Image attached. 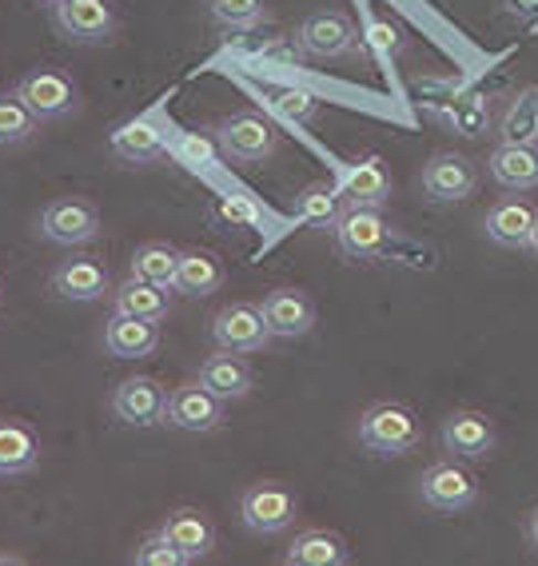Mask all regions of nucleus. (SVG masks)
Returning <instances> with one entry per match:
<instances>
[{"instance_id":"f257e3e1","label":"nucleus","mask_w":538,"mask_h":566,"mask_svg":"<svg viewBox=\"0 0 538 566\" xmlns=\"http://www.w3.org/2000/svg\"><path fill=\"white\" fill-rule=\"evenodd\" d=\"M359 443L371 451V455L395 459L415 451L423 443V423L419 415L403 403H371L363 415H359Z\"/></svg>"},{"instance_id":"f03ea898","label":"nucleus","mask_w":538,"mask_h":566,"mask_svg":"<svg viewBox=\"0 0 538 566\" xmlns=\"http://www.w3.org/2000/svg\"><path fill=\"white\" fill-rule=\"evenodd\" d=\"M419 96H423V108L435 116L439 124H447L458 136H483L487 132V101L471 88H458L455 81H443V76H426L419 84Z\"/></svg>"},{"instance_id":"7ed1b4c3","label":"nucleus","mask_w":538,"mask_h":566,"mask_svg":"<svg viewBox=\"0 0 538 566\" xmlns=\"http://www.w3.org/2000/svg\"><path fill=\"white\" fill-rule=\"evenodd\" d=\"M215 140H220V153L235 164H264L279 148V132L260 116V112H232L220 120L215 128Z\"/></svg>"},{"instance_id":"20e7f679","label":"nucleus","mask_w":538,"mask_h":566,"mask_svg":"<svg viewBox=\"0 0 538 566\" xmlns=\"http://www.w3.org/2000/svg\"><path fill=\"white\" fill-rule=\"evenodd\" d=\"M52 21L72 44H108L120 29L113 0H61L52 4Z\"/></svg>"},{"instance_id":"39448f33","label":"nucleus","mask_w":538,"mask_h":566,"mask_svg":"<svg viewBox=\"0 0 538 566\" xmlns=\"http://www.w3.org/2000/svg\"><path fill=\"white\" fill-rule=\"evenodd\" d=\"M419 495L431 511L439 515H463L471 511L478 499V483L467 467L455 463V459H443V463H431L419 479Z\"/></svg>"},{"instance_id":"423d86ee","label":"nucleus","mask_w":538,"mask_h":566,"mask_svg":"<svg viewBox=\"0 0 538 566\" xmlns=\"http://www.w3.org/2000/svg\"><path fill=\"white\" fill-rule=\"evenodd\" d=\"M41 235L56 248H81L101 235V212L84 196H61L41 212Z\"/></svg>"},{"instance_id":"0eeeda50","label":"nucleus","mask_w":538,"mask_h":566,"mask_svg":"<svg viewBox=\"0 0 538 566\" xmlns=\"http://www.w3.org/2000/svg\"><path fill=\"white\" fill-rule=\"evenodd\" d=\"M299 515V499L284 483H252L240 499V518L255 535H279Z\"/></svg>"},{"instance_id":"6e6552de","label":"nucleus","mask_w":538,"mask_h":566,"mask_svg":"<svg viewBox=\"0 0 538 566\" xmlns=\"http://www.w3.org/2000/svg\"><path fill=\"white\" fill-rule=\"evenodd\" d=\"M299 49L307 56H319V61H339V56H351L359 49V29L347 12L319 9L299 24Z\"/></svg>"},{"instance_id":"1a4fd4ad","label":"nucleus","mask_w":538,"mask_h":566,"mask_svg":"<svg viewBox=\"0 0 538 566\" xmlns=\"http://www.w3.org/2000/svg\"><path fill=\"white\" fill-rule=\"evenodd\" d=\"M17 92H21V101L29 104L41 120H64V116H72V112L81 108V92H76L72 76L61 69H49V64L32 69L29 76L17 84Z\"/></svg>"},{"instance_id":"9d476101","label":"nucleus","mask_w":538,"mask_h":566,"mask_svg":"<svg viewBox=\"0 0 538 566\" xmlns=\"http://www.w3.org/2000/svg\"><path fill=\"white\" fill-rule=\"evenodd\" d=\"M163 423L176 427V431H192V436H203V431H215L224 423V399L215 391L192 379V384L172 387L168 395V411H163Z\"/></svg>"},{"instance_id":"9b49d317","label":"nucleus","mask_w":538,"mask_h":566,"mask_svg":"<svg viewBox=\"0 0 538 566\" xmlns=\"http://www.w3.org/2000/svg\"><path fill=\"white\" fill-rule=\"evenodd\" d=\"M336 240L339 252L347 260H376L387 252V240H391V228H387L383 212L379 208H359V203H347V212L336 223Z\"/></svg>"},{"instance_id":"f8f14e48","label":"nucleus","mask_w":538,"mask_h":566,"mask_svg":"<svg viewBox=\"0 0 538 566\" xmlns=\"http://www.w3.org/2000/svg\"><path fill=\"white\" fill-rule=\"evenodd\" d=\"M168 387L152 375H133V379H124L116 384L113 391V411L120 423L128 427H156L163 423V411H168Z\"/></svg>"},{"instance_id":"ddd939ff","label":"nucleus","mask_w":538,"mask_h":566,"mask_svg":"<svg viewBox=\"0 0 538 566\" xmlns=\"http://www.w3.org/2000/svg\"><path fill=\"white\" fill-rule=\"evenodd\" d=\"M212 339L224 352L252 355V352H264L272 332H267L264 312L255 304H228L212 315Z\"/></svg>"},{"instance_id":"4468645a","label":"nucleus","mask_w":538,"mask_h":566,"mask_svg":"<svg viewBox=\"0 0 538 566\" xmlns=\"http://www.w3.org/2000/svg\"><path fill=\"white\" fill-rule=\"evenodd\" d=\"M260 312H264L272 339H299L315 327V300L304 287H275L264 295Z\"/></svg>"},{"instance_id":"2eb2a0df","label":"nucleus","mask_w":538,"mask_h":566,"mask_svg":"<svg viewBox=\"0 0 538 566\" xmlns=\"http://www.w3.org/2000/svg\"><path fill=\"white\" fill-rule=\"evenodd\" d=\"M478 168L458 153H439L423 164V192L435 203H458L475 192Z\"/></svg>"},{"instance_id":"dca6fc26","label":"nucleus","mask_w":538,"mask_h":566,"mask_svg":"<svg viewBox=\"0 0 538 566\" xmlns=\"http://www.w3.org/2000/svg\"><path fill=\"white\" fill-rule=\"evenodd\" d=\"M108 268H104L96 255H72L64 260L56 272H52V292L72 304H92V300H104L108 292Z\"/></svg>"},{"instance_id":"f3484780","label":"nucleus","mask_w":538,"mask_h":566,"mask_svg":"<svg viewBox=\"0 0 538 566\" xmlns=\"http://www.w3.org/2000/svg\"><path fill=\"white\" fill-rule=\"evenodd\" d=\"M443 451L455 459H487L495 451V427L483 411H455L443 423Z\"/></svg>"},{"instance_id":"a211bd4d","label":"nucleus","mask_w":538,"mask_h":566,"mask_svg":"<svg viewBox=\"0 0 538 566\" xmlns=\"http://www.w3.org/2000/svg\"><path fill=\"white\" fill-rule=\"evenodd\" d=\"M41 463V436L32 423L4 415L0 419V479H21Z\"/></svg>"},{"instance_id":"6ab92c4d","label":"nucleus","mask_w":538,"mask_h":566,"mask_svg":"<svg viewBox=\"0 0 538 566\" xmlns=\"http://www.w3.org/2000/svg\"><path fill=\"white\" fill-rule=\"evenodd\" d=\"M487 172L507 192L538 188V144H498L487 160Z\"/></svg>"},{"instance_id":"aec40b11","label":"nucleus","mask_w":538,"mask_h":566,"mask_svg":"<svg viewBox=\"0 0 538 566\" xmlns=\"http://www.w3.org/2000/svg\"><path fill=\"white\" fill-rule=\"evenodd\" d=\"M104 347L116 359H148L160 347V324L156 319H140V315H120L116 312L104 327Z\"/></svg>"},{"instance_id":"412c9836","label":"nucleus","mask_w":538,"mask_h":566,"mask_svg":"<svg viewBox=\"0 0 538 566\" xmlns=\"http://www.w3.org/2000/svg\"><path fill=\"white\" fill-rule=\"evenodd\" d=\"M160 531L180 546V555L188 558V566L208 558L215 546V523L203 511H196V506H176L172 515L163 518Z\"/></svg>"},{"instance_id":"4be33fe9","label":"nucleus","mask_w":538,"mask_h":566,"mask_svg":"<svg viewBox=\"0 0 538 566\" xmlns=\"http://www.w3.org/2000/svg\"><path fill=\"white\" fill-rule=\"evenodd\" d=\"M200 384L228 403V399H244V395L252 391L255 375H252V367H247V359H240V352H224V347H220V352L208 355L200 364Z\"/></svg>"},{"instance_id":"5701e85b","label":"nucleus","mask_w":538,"mask_h":566,"mask_svg":"<svg viewBox=\"0 0 538 566\" xmlns=\"http://www.w3.org/2000/svg\"><path fill=\"white\" fill-rule=\"evenodd\" d=\"M535 212L527 200H498L487 212V240L498 248H530V235H535Z\"/></svg>"},{"instance_id":"b1692460","label":"nucleus","mask_w":538,"mask_h":566,"mask_svg":"<svg viewBox=\"0 0 538 566\" xmlns=\"http://www.w3.org/2000/svg\"><path fill=\"white\" fill-rule=\"evenodd\" d=\"M339 192H344L347 203H359V208H383L391 200V176L379 164V156H363L359 164L347 168Z\"/></svg>"},{"instance_id":"393cba45","label":"nucleus","mask_w":538,"mask_h":566,"mask_svg":"<svg viewBox=\"0 0 538 566\" xmlns=\"http://www.w3.org/2000/svg\"><path fill=\"white\" fill-rule=\"evenodd\" d=\"M351 558L347 551V538L327 531V526H315V531H304L295 535V543L287 546L284 563L287 566H344Z\"/></svg>"},{"instance_id":"a878e982","label":"nucleus","mask_w":538,"mask_h":566,"mask_svg":"<svg viewBox=\"0 0 538 566\" xmlns=\"http://www.w3.org/2000/svg\"><path fill=\"white\" fill-rule=\"evenodd\" d=\"M168 292L172 287H160V283H152V280H128V283H120L116 287V295H113V304H116V312L120 315H140V319H156L160 324L163 315L172 312V300H168Z\"/></svg>"},{"instance_id":"bb28decb","label":"nucleus","mask_w":538,"mask_h":566,"mask_svg":"<svg viewBox=\"0 0 538 566\" xmlns=\"http://www.w3.org/2000/svg\"><path fill=\"white\" fill-rule=\"evenodd\" d=\"M228 280V268L220 255L212 252H200V248H192V252H180V275H176V287L188 295H212L220 292Z\"/></svg>"},{"instance_id":"cd10ccee","label":"nucleus","mask_w":538,"mask_h":566,"mask_svg":"<svg viewBox=\"0 0 538 566\" xmlns=\"http://www.w3.org/2000/svg\"><path fill=\"white\" fill-rule=\"evenodd\" d=\"M108 144H113V153L128 164H152L163 156V136L148 120L116 124L113 136H108Z\"/></svg>"},{"instance_id":"c85d7f7f","label":"nucleus","mask_w":538,"mask_h":566,"mask_svg":"<svg viewBox=\"0 0 538 566\" xmlns=\"http://www.w3.org/2000/svg\"><path fill=\"white\" fill-rule=\"evenodd\" d=\"M344 212H347V200L331 184H312V188H304L299 200H295V220L312 223V228H336Z\"/></svg>"},{"instance_id":"c756f323","label":"nucleus","mask_w":538,"mask_h":566,"mask_svg":"<svg viewBox=\"0 0 538 566\" xmlns=\"http://www.w3.org/2000/svg\"><path fill=\"white\" fill-rule=\"evenodd\" d=\"M41 128V116L21 101V92H0V148L29 144Z\"/></svg>"},{"instance_id":"7c9ffc66","label":"nucleus","mask_w":538,"mask_h":566,"mask_svg":"<svg viewBox=\"0 0 538 566\" xmlns=\"http://www.w3.org/2000/svg\"><path fill=\"white\" fill-rule=\"evenodd\" d=\"M503 144H538V88H523L498 124Z\"/></svg>"},{"instance_id":"2f4dec72","label":"nucleus","mask_w":538,"mask_h":566,"mask_svg":"<svg viewBox=\"0 0 538 566\" xmlns=\"http://www.w3.org/2000/svg\"><path fill=\"white\" fill-rule=\"evenodd\" d=\"M133 275L136 280H152L160 287H176L180 275V252L172 243H140L133 252Z\"/></svg>"},{"instance_id":"473e14b6","label":"nucleus","mask_w":538,"mask_h":566,"mask_svg":"<svg viewBox=\"0 0 538 566\" xmlns=\"http://www.w3.org/2000/svg\"><path fill=\"white\" fill-rule=\"evenodd\" d=\"M208 12H212L228 32H247L267 17L264 0H208Z\"/></svg>"},{"instance_id":"72a5a7b5","label":"nucleus","mask_w":538,"mask_h":566,"mask_svg":"<svg viewBox=\"0 0 538 566\" xmlns=\"http://www.w3.org/2000/svg\"><path fill=\"white\" fill-rule=\"evenodd\" d=\"M267 104H272V112L279 120L295 124V128H304V124H312L315 116H319V101L304 88H275Z\"/></svg>"},{"instance_id":"f704fd0d","label":"nucleus","mask_w":538,"mask_h":566,"mask_svg":"<svg viewBox=\"0 0 538 566\" xmlns=\"http://www.w3.org/2000/svg\"><path fill=\"white\" fill-rule=\"evenodd\" d=\"M133 563H140V566H188V558L180 555V546L163 535V531H156V535H148L140 546H136Z\"/></svg>"},{"instance_id":"c9c22d12","label":"nucleus","mask_w":538,"mask_h":566,"mask_svg":"<svg viewBox=\"0 0 538 566\" xmlns=\"http://www.w3.org/2000/svg\"><path fill=\"white\" fill-rule=\"evenodd\" d=\"M367 49L376 52V56H383V61H391L403 49V32L391 21H371L367 24Z\"/></svg>"},{"instance_id":"e433bc0d","label":"nucleus","mask_w":538,"mask_h":566,"mask_svg":"<svg viewBox=\"0 0 538 566\" xmlns=\"http://www.w3.org/2000/svg\"><path fill=\"white\" fill-rule=\"evenodd\" d=\"M215 220L220 223H232V228H255L260 223V212H255L252 203L235 200V196H224V200H215Z\"/></svg>"},{"instance_id":"4c0bfd02","label":"nucleus","mask_w":538,"mask_h":566,"mask_svg":"<svg viewBox=\"0 0 538 566\" xmlns=\"http://www.w3.org/2000/svg\"><path fill=\"white\" fill-rule=\"evenodd\" d=\"M527 535H530V543L538 546V506L530 511V518H527Z\"/></svg>"},{"instance_id":"58836bf2","label":"nucleus","mask_w":538,"mask_h":566,"mask_svg":"<svg viewBox=\"0 0 538 566\" xmlns=\"http://www.w3.org/2000/svg\"><path fill=\"white\" fill-rule=\"evenodd\" d=\"M530 252L538 255V212H535V235H530Z\"/></svg>"},{"instance_id":"ea45409f","label":"nucleus","mask_w":538,"mask_h":566,"mask_svg":"<svg viewBox=\"0 0 538 566\" xmlns=\"http://www.w3.org/2000/svg\"><path fill=\"white\" fill-rule=\"evenodd\" d=\"M0 563H24L21 555H0Z\"/></svg>"},{"instance_id":"a19ab883","label":"nucleus","mask_w":538,"mask_h":566,"mask_svg":"<svg viewBox=\"0 0 538 566\" xmlns=\"http://www.w3.org/2000/svg\"><path fill=\"white\" fill-rule=\"evenodd\" d=\"M41 4H61V0H41Z\"/></svg>"},{"instance_id":"79ce46f5","label":"nucleus","mask_w":538,"mask_h":566,"mask_svg":"<svg viewBox=\"0 0 538 566\" xmlns=\"http://www.w3.org/2000/svg\"><path fill=\"white\" fill-rule=\"evenodd\" d=\"M0 300H4V287H0Z\"/></svg>"}]
</instances>
